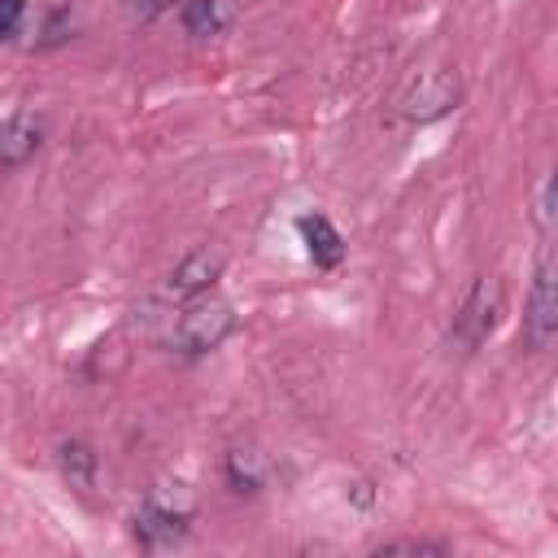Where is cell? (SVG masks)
<instances>
[{"mask_svg": "<svg viewBox=\"0 0 558 558\" xmlns=\"http://www.w3.org/2000/svg\"><path fill=\"white\" fill-rule=\"evenodd\" d=\"M196 519V488L183 480H153L135 506L131 532L144 549H170L187 536Z\"/></svg>", "mask_w": 558, "mask_h": 558, "instance_id": "6da1fadb", "label": "cell"}, {"mask_svg": "<svg viewBox=\"0 0 558 558\" xmlns=\"http://www.w3.org/2000/svg\"><path fill=\"white\" fill-rule=\"evenodd\" d=\"M231 331H235V305L205 292L179 310V323L170 331V349L183 357H201V353H214Z\"/></svg>", "mask_w": 558, "mask_h": 558, "instance_id": "7a4b0ae2", "label": "cell"}, {"mask_svg": "<svg viewBox=\"0 0 558 558\" xmlns=\"http://www.w3.org/2000/svg\"><path fill=\"white\" fill-rule=\"evenodd\" d=\"M501 310H506V288L497 275H475V283L466 288L462 305L453 310V327H449V340L462 349V353H475L501 323Z\"/></svg>", "mask_w": 558, "mask_h": 558, "instance_id": "3957f363", "label": "cell"}, {"mask_svg": "<svg viewBox=\"0 0 558 558\" xmlns=\"http://www.w3.org/2000/svg\"><path fill=\"white\" fill-rule=\"evenodd\" d=\"M523 340L532 353H545L558 340V266H554V248L545 244L532 270V288H527V314H523Z\"/></svg>", "mask_w": 558, "mask_h": 558, "instance_id": "277c9868", "label": "cell"}, {"mask_svg": "<svg viewBox=\"0 0 558 558\" xmlns=\"http://www.w3.org/2000/svg\"><path fill=\"white\" fill-rule=\"evenodd\" d=\"M458 105H462V78H458L453 70H427V74H418V78L401 92L397 113H401L405 122L427 126V122H440L445 113H453Z\"/></svg>", "mask_w": 558, "mask_h": 558, "instance_id": "5b68a950", "label": "cell"}, {"mask_svg": "<svg viewBox=\"0 0 558 558\" xmlns=\"http://www.w3.org/2000/svg\"><path fill=\"white\" fill-rule=\"evenodd\" d=\"M222 270H227V257L218 253V248H192L170 275H166V283H161V301H170V305H187V301H196V296H205L218 279H222Z\"/></svg>", "mask_w": 558, "mask_h": 558, "instance_id": "8992f818", "label": "cell"}, {"mask_svg": "<svg viewBox=\"0 0 558 558\" xmlns=\"http://www.w3.org/2000/svg\"><path fill=\"white\" fill-rule=\"evenodd\" d=\"M44 135H48L44 118L31 113V109H17V113L0 126V166H4V170L26 166V161L44 148Z\"/></svg>", "mask_w": 558, "mask_h": 558, "instance_id": "52a82bcc", "label": "cell"}, {"mask_svg": "<svg viewBox=\"0 0 558 558\" xmlns=\"http://www.w3.org/2000/svg\"><path fill=\"white\" fill-rule=\"evenodd\" d=\"M296 231L305 240V253L318 270H336L344 262V235L336 231V222L327 214H301L296 218Z\"/></svg>", "mask_w": 558, "mask_h": 558, "instance_id": "ba28073f", "label": "cell"}, {"mask_svg": "<svg viewBox=\"0 0 558 558\" xmlns=\"http://www.w3.org/2000/svg\"><path fill=\"white\" fill-rule=\"evenodd\" d=\"M179 22H183V31H187L192 39L222 35V31L235 22V0H183Z\"/></svg>", "mask_w": 558, "mask_h": 558, "instance_id": "9c48e42d", "label": "cell"}, {"mask_svg": "<svg viewBox=\"0 0 558 558\" xmlns=\"http://www.w3.org/2000/svg\"><path fill=\"white\" fill-rule=\"evenodd\" d=\"M222 480H227L231 493H262L266 480H270V462H266V453H257V449H227V458H222Z\"/></svg>", "mask_w": 558, "mask_h": 558, "instance_id": "30bf717a", "label": "cell"}, {"mask_svg": "<svg viewBox=\"0 0 558 558\" xmlns=\"http://www.w3.org/2000/svg\"><path fill=\"white\" fill-rule=\"evenodd\" d=\"M57 462H61V475H65L70 488H78V493H92V488H96L100 458H96V449H92L87 440H65V445L57 449Z\"/></svg>", "mask_w": 558, "mask_h": 558, "instance_id": "8fae6325", "label": "cell"}, {"mask_svg": "<svg viewBox=\"0 0 558 558\" xmlns=\"http://www.w3.org/2000/svg\"><path fill=\"white\" fill-rule=\"evenodd\" d=\"M375 554H449V545L427 536H401V541H379Z\"/></svg>", "mask_w": 558, "mask_h": 558, "instance_id": "7c38bea8", "label": "cell"}, {"mask_svg": "<svg viewBox=\"0 0 558 558\" xmlns=\"http://www.w3.org/2000/svg\"><path fill=\"white\" fill-rule=\"evenodd\" d=\"M532 218H536L541 235L549 240V231H554V174H545V183H541V192H536V209H532Z\"/></svg>", "mask_w": 558, "mask_h": 558, "instance_id": "4fadbf2b", "label": "cell"}]
</instances>
